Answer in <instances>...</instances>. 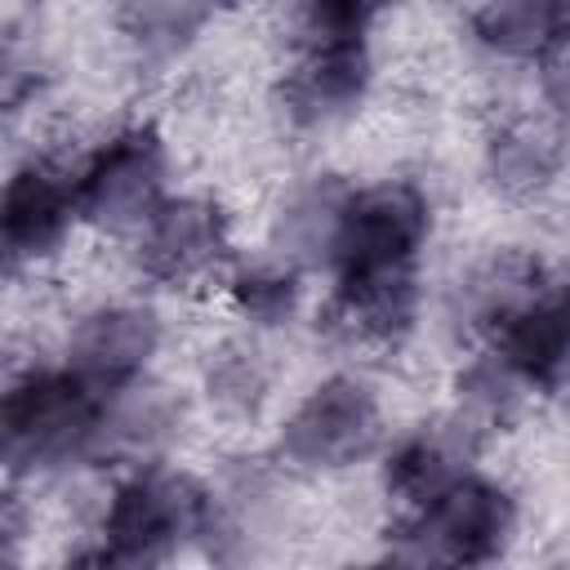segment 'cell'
I'll list each match as a JSON object with an SVG mask.
<instances>
[{
  "label": "cell",
  "instance_id": "8992f818",
  "mask_svg": "<svg viewBox=\"0 0 570 570\" xmlns=\"http://www.w3.org/2000/svg\"><path fill=\"white\" fill-rule=\"evenodd\" d=\"M432 240V196L414 178L347 187L330 276H414Z\"/></svg>",
  "mask_w": 570,
  "mask_h": 570
},
{
  "label": "cell",
  "instance_id": "7a4b0ae2",
  "mask_svg": "<svg viewBox=\"0 0 570 570\" xmlns=\"http://www.w3.org/2000/svg\"><path fill=\"white\" fill-rule=\"evenodd\" d=\"M102 392L58 365H36L0 383V472L13 481L94 463Z\"/></svg>",
  "mask_w": 570,
  "mask_h": 570
},
{
  "label": "cell",
  "instance_id": "3957f363",
  "mask_svg": "<svg viewBox=\"0 0 570 570\" xmlns=\"http://www.w3.org/2000/svg\"><path fill=\"white\" fill-rule=\"evenodd\" d=\"M517 525L521 508L512 490L468 468L423 508L396 517L387 557L410 566H490L517 543Z\"/></svg>",
  "mask_w": 570,
  "mask_h": 570
},
{
  "label": "cell",
  "instance_id": "e0dca14e",
  "mask_svg": "<svg viewBox=\"0 0 570 570\" xmlns=\"http://www.w3.org/2000/svg\"><path fill=\"white\" fill-rule=\"evenodd\" d=\"M183 419V405L147 379L125 383L116 392H102V419H98V445H94V463H147L160 459V450L174 441Z\"/></svg>",
  "mask_w": 570,
  "mask_h": 570
},
{
  "label": "cell",
  "instance_id": "9a60e30c",
  "mask_svg": "<svg viewBox=\"0 0 570 570\" xmlns=\"http://www.w3.org/2000/svg\"><path fill=\"white\" fill-rule=\"evenodd\" d=\"M472 454H476V441L454 419L423 423V428L396 436L383 450V494L396 508V517H405V512L423 508L432 494H441L459 472L472 468Z\"/></svg>",
  "mask_w": 570,
  "mask_h": 570
},
{
  "label": "cell",
  "instance_id": "8fae6325",
  "mask_svg": "<svg viewBox=\"0 0 570 570\" xmlns=\"http://www.w3.org/2000/svg\"><path fill=\"white\" fill-rule=\"evenodd\" d=\"M485 183L512 200V205H539L548 191H557L566 169V142H561V116L552 111H517L503 116L481 147Z\"/></svg>",
  "mask_w": 570,
  "mask_h": 570
},
{
  "label": "cell",
  "instance_id": "9c48e42d",
  "mask_svg": "<svg viewBox=\"0 0 570 570\" xmlns=\"http://www.w3.org/2000/svg\"><path fill=\"white\" fill-rule=\"evenodd\" d=\"M374 89L370 40H298L276 80V107L289 129L325 134L347 125Z\"/></svg>",
  "mask_w": 570,
  "mask_h": 570
},
{
  "label": "cell",
  "instance_id": "ac0fdd59",
  "mask_svg": "<svg viewBox=\"0 0 570 570\" xmlns=\"http://www.w3.org/2000/svg\"><path fill=\"white\" fill-rule=\"evenodd\" d=\"M347 187L352 183H343L334 174H316V178L289 187V196L272 214L267 254L285 258L303 276L307 272H325L330 254H334V236H338V214H343Z\"/></svg>",
  "mask_w": 570,
  "mask_h": 570
},
{
  "label": "cell",
  "instance_id": "7c38bea8",
  "mask_svg": "<svg viewBox=\"0 0 570 570\" xmlns=\"http://www.w3.org/2000/svg\"><path fill=\"white\" fill-rule=\"evenodd\" d=\"M423 307V285L414 276H330L325 298V325L347 347L383 352L401 347Z\"/></svg>",
  "mask_w": 570,
  "mask_h": 570
},
{
  "label": "cell",
  "instance_id": "d6986e66",
  "mask_svg": "<svg viewBox=\"0 0 570 570\" xmlns=\"http://www.w3.org/2000/svg\"><path fill=\"white\" fill-rule=\"evenodd\" d=\"M227 9V0H120L116 4V31L134 62L142 67H169L178 62L200 31Z\"/></svg>",
  "mask_w": 570,
  "mask_h": 570
},
{
  "label": "cell",
  "instance_id": "cb8c5ba5",
  "mask_svg": "<svg viewBox=\"0 0 570 570\" xmlns=\"http://www.w3.org/2000/svg\"><path fill=\"white\" fill-rule=\"evenodd\" d=\"M227 4H240V0H227Z\"/></svg>",
  "mask_w": 570,
  "mask_h": 570
},
{
  "label": "cell",
  "instance_id": "5b68a950",
  "mask_svg": "<svg viewBox=\"0 0 570 570\" xmlns=\"http://www.w3.org/2000/svg\"><path fill=\"white\" fill-rule=\"evenodd\" d=\"M71 196L80 227L129 240L169 196V142L151 120L111 129L76 169Z\"/></svg>",
  "mask_w": 570,
  "mask_h": 570
},
{
  "label": "cell",
  "instance_id": "6da1fadb",
  "mask_svg": "<svg viewBox=\"0 0 570 570\" xmlns=\"http://www.w3.org/2000/svg\"><path fill=\"white\" fill-rule=\"evenodd\" d=\"M214 530V485L187 468L147 459L120 468L98 521L94 548L80 552L98 566H160L183 548H205Z\"/></svg>",
  "mask_w": 570,
  "mask_h": 570
},
{
  "label": "cell",
  "instance_id": "7402d4cb",
  "mask_svg": "<svg viewBox=\"0 0 570 570\" xmlns=\"http://www.w3.org/2000/svg\"><path fill=\"white\" fill-rule=\"evenodd\" d=\"M392 0H294L298 40H370Z\"/></svg>",
  "mask_w": 570,
  "mask_h": 570
},
{
  "label": "cell",
  "instance_id": "44dd1931",
  "mask_svg": "<svg viewBox=\"0 0 570 570\" xmlns=\"http://www.w3.org/2000/svg\"><path fill=\"white\" fill-rule=\"evenodd\" d=\"M272 392V365L263 361L258 343L227 338L205 361V401L223 419H254Z\"/></svg>",
  "mask_w": 570,
  "mask_h": 570
},
{
  "label": "cell",
  "instance_id": "603a6c76",
  "mask_svg": "<svg viewBox=\"0 0 570 570\" xmlns=\"http://www.w3.org/2000/svg\"><path fill=\"white\" fill-rule=\"evenodd\" d=\"M27 534H31V512H27L22 494L4 485V490H0V566L22 557Z\"/></svg>",
  "mask_w": 570,
  "mask_h": 570
},
{
  "label": "cell",
  "instance_id": "ffe728a7",
  "mask_svg": "<svg viewBox=\"0 0 570 570\" xmlns=\"http://www.w3.org/2000/svg\"><path fill=\"white\" fill-rule=\"evenodd\" d=\"M223 294L232 303V312L249 325V330H281L298 316L303 303V272L289 267L276 254H258V258H232L223 272Z\"/></svg>",
  "mask_w": 570,
  "mask_h": 570
},
{
  "label": "cell",
  "instance_id": "4fadbf2b",
  "mask_svg": "<svg viewBox=\"0 0 570 570\" xmlns=\"http://www.w3.org/2000/svg\"><path fill=\"white\" fill-rule=\"evenodd\" d=\"M557 289V272L539 249L525 245H503L485 258H476L454 289V321L476 334L481 343L521 307Z\"/></svg>",
  "mask_w": 570,
  "mask_h": 570
},
{
  "label": "cell",
  "instance_id": "52a82bcc",
  "mask_svg": "<svg viewBox=\"0 0 570 570\" xmlns=\"http://www.w3.org/2000/svg\"><path fill=\"white\" fill-rule=\"evenodd\" d=\"M134 267L160 289H196L223 281L232 249V214L205 191H169L151 218L129 236Z\"/></svg>",
  "mask_w": 570,
  "mask_h": 570
},
{
  "label": "cell",
  "instance_id": "2e32d148",
  "mask_svg": "<svg viewBox=\"0 0 570 570\" xmlns=\"http://www.w3.org/2000/svg\"><path fill=\"white\" fill-rule=\"evenodd\" d=\"M481 53L508 67H539L566 53L570 0H472L468 13Z\"/></svg>",
  "mask_w": 570,
  "mask_h": 570
},
{
  "label": "cell",
  "instance_id": "30bf717a",
  "mask_svg": "<svg viewBox=\"0 0 570 570\" xmlns=\"http://www.w3.org/2000/svg\"><path fill=\"white\" fill-rule=\"evenodd\" d=\"M165 347V316L142 298H111L85 307L62 343V365L98 392H116L151 374Z\"/></svg>",
  "mask_w": 570,
  "mask_h": 570
},
{
  "label": "cell",
  "instance_id": "277c9868",
  "mask_svg": "<svg viewBox=\"0 0 570 570\" xmlns=\"http://www.w3.org/2000/svg\"><path fill=\"white\" fill-rule=\"evenodd\" d=\"M387 441V414L365 374L334 370L316 379L276 428V463L303 476H338L374 459Z\"/></svg>",
  "mask_w": 570,
  "mask_h": 570
},
{
  "label": "cell",
  "instance_id": "5bb4252c",
  "mask_svg": "<svg viewBox=\"0 0 570 570\" xmlns=\"http://www.w3.org/2000/svg\"><path fill=\"white\" fill-rule=\"evenodd\" d=\"M485 352L530 392V396H557L566 383V356H570V321H566V294L561 285L517 316H508L490 338Z\"/></svg>",
  "mask_w": 570,
  "mask_h": 570
},
{
  "label": "cell",
  "instance_id": "ba28073f",
  "mask_svg": "<svg viewBox=\"0 0 570 570\" xmlns=\"http://www.w3.org/2000/svg\"><path fill=\"white\" fill-rule=\"evenodd\" d=\"M76 218L71 169L58 160H22L0 183V276L22 281L62 258Z\"/></svg>",
  "mask_w": 570,
  "mask_h": 570
}]
</instances>
